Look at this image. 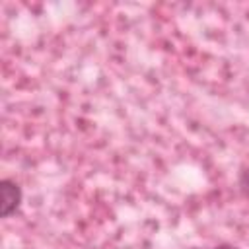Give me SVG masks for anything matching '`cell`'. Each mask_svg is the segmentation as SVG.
Listing matches in <instances>:
<instances>
[{"instance_id": "cell-1", "label": "cell", "mask_w": 249, "mask_h": 249, "mask_svg": "<svg viewBox=\"0 0 249 249\" xmlns=\"http://www.w3.org/2000/svg\"><path fill=\"white\" fill-rule=\"evenodd\" d=\"M21 202V189L12 179H2L0 183V214L4 218L12 216Z\"/></svg>"}, {"instance_id": "cell-2", "label": "cell", "mask_w": 249, "mask_h": 249, "mask_svg": "<svg viewBox=\"0 0 249 249\" xmlns=\"http://www.w3.org/2000/svg\"><path fill=\"white\" fill-rule=\"evenodd\" d=\"M239 189L245 195V198H249V167H245L239 175Z\"/></svg>"}, {"instance_id": "cell-3", "label": "cell", "mask_w": 249, "mask_h": 249, "mask_svg": "<svg viewBox=\"0 0 249 249\" xmlns=\"http://www.w3.org/2000/svg\"><path fill=\"white\" fill-rule=\"evenodd\" d=\"M212 249H239V247L230 245V243H220V245H216V247H212Z\"/></svg>"}]
</instances>
